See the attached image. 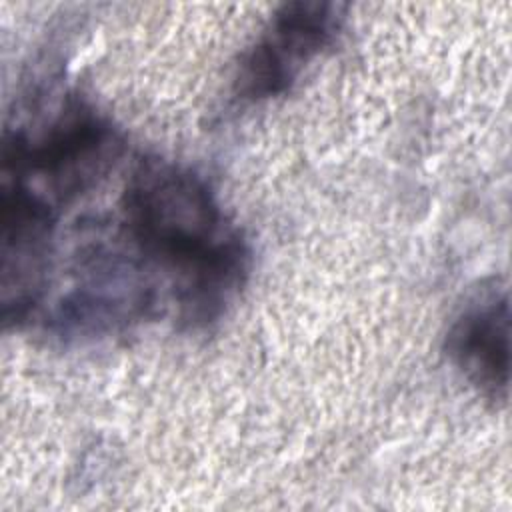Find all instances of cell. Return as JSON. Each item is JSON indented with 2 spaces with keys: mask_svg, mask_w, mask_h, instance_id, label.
<instances>
[{
  "mask_svg": "<svg viewBox=\"0 0 512 512\" xmlns=\"http://www.w3.org/2000/svg\"><path fill=\"white\" fill-rule=\"evenodd\" d=\"M342 26V4H282L240 54L232 78L234 102L258 104L290 92L304 72L336 46Z\"/></svg>",
  "mask_w": 512,
  "mask_h": 512,
  "instance_id": "obj_4",
  "label": "cell"
},
{
  "mask_svg": "<svg viewBox=\"0 0 512 512\" xmlns=\"http://www.w3.org/2000/svg\"><path fill=\"white\" fill-rule=\"evenodd\" d=\"M58 206L20 178L0 188V304L6 326H22L40 310L54 266Z\"/></svg>",
  "mask_w": 512,
  "mask_h": 512,
  "instance_id": "obj_5",
  "label": "cell"
},
{
  "mask_svg": "<svg viewBox=\"0 0 512 512\" xmlns=\"http://www.w3.org/2000/svg\"><path fill=\"white\" fill-rule=\"evenodd\" d=\"M444 350L486 400L506 404L510 390V298L496 280L480 286L452 318Z\"/></svg>",
  "mask_w": 512,
  "mask_h": 512,
  "instance_id": "obj_6",
  "label": "cell"
},
{
  "mask_svg": "<svg viewBox=\"0 0 512 512\" xmlns=\"http://www.w3.org/2000/svg\"><path fill=\"white\" fill-rule=\"evenodd\" d=\"M158 290L140 256L118 242L80 244L68 268V288L44 316L50 336L84 344L128 332L154 318Z\"/></svg>",
  "mask_w": 512,
  "mask_h": 512,
  "instance_id": "obj_3",
  "label": "cell"
},
{
  "mask_svg": "<svg viewBox=\"0 0 512 512\" xmlns=\"http://www.w3.org/2000/svg\"><path fill=\"white\" fill-rule=\"evenodd\" d=\"M122 148L108 116L72 94L32 134L26 128L4 130L2 176L24 180L60 208L96 188Z\"/></svg>",
  "mask_w": 512,
  "mask_h": 512,
  "instance_id": "obj_2",
  "label": "cell"
},
{
  "mask_svg": "<svg viewBox=\"0 0 512 512\" xmlns=\"http://www.w3.org/2000/svg\"><path fill=\"white\" fill-rule=\"evenodd\" d=\"M120 232L150 272L170 286L188 330L220 322L252 270V248L204 176L160 156H142L120 194Z\"/></svg>",
  "mask_w": 512,
  "mask_h": 512,
  "instance_id": "obj_1",
  "label": "cell"
}]
</instances>
